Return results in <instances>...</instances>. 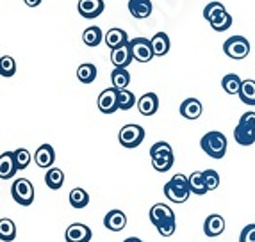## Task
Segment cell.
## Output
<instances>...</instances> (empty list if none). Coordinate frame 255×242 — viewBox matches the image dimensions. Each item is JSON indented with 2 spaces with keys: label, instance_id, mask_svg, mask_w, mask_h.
Instances as JSON below:
<instances>
[{
  "label": "cell",
  "instance_id": "cell-6",
  "mask_svg": "<svg viewBox=\"0 0 255 242\" xmlns=\"http://www.w3.org/2000/svg\"><path fill=\"white\" fill-rule=\"evenodd\" d=\"M11 196L18 205L29 207L34 201V185L27 178H18L11 187Z\"/></svg>",
  "mask_w": 255,
  "mask_h": 242
},
{
  "label": "cell",
  "instance_id": "cell-29",
  "mask_svg": "<svg viewBox=\"0 0 255 242\" xmlns=\"http://www.w3.org/2000/svg\"><path fill=\"white\" fill-rule=\"evenodd\" d=\"M189 194H191V192L180 191V189H177V187H175L171 182H166L164 183V196L170 201H173V203H184V201H187Z\"/></svg>",
  "mask_w": 255,
  "mask_h": 242
},
{
  "label": "cell",
  "instance_id": "cell-9",
  "mask_svg": "<svg viewBox=\"0 0 255 242\" xmlns=\"http://www.w3.org/2000/svg\"><path fill=\"white\" fill-rule=\"evenodd\" d=\"M106 9V4L104 0H79L77 2V11L82 18L86 20H93V18H98L104 13Z\"/></svg>",
  "mask_w": 255,
  "mask_h": 242
},
{
  "label": "cell",
  "instance_id": "cell-36",
  "mask_svg": "<svg viewBox=\"0 0 255 242\" xmlns=\"http://www.w3.org/2000/svg\"><path fill=\"white\" fill-rule=\"evenodd\" d=\"M14 159H16L18 171H21V169H25V167L30 164V159H32V155H30L29 150L18 148V150H14Z\"/></svg>",
  "mask_w": 255,
  "mask_h": 242
},
{
  "label": "cell",
  "instance_id": "cell-11",
  "mask_svg": "<svg viewBox=\"0 0 255 242\" xmlns=\"http://www.w3.org/2000/svg\"><path fill=\"white\" fill-rule=\"evenodd\" d=\"M66 242H90L91 241V230L90 226L81 225V223H73L66 230Z\"/></svg>",
  "mask_w": 255,
  "mask_h": 242
},
{
  "label": "cell",
  "instance_id": "cell-16",
  "mask_svg": "<svg viewBox=\"0 0 255 242\" xmlns=\"http://www.w3.org/2000/svg\"><path fill=\"white\" fill-rule=\"evenodd\" d=\"M225 232V219L220 214H211L204 223V234L207 237H218Z\"/></svg>",
  "mask_w": 255,
  "mask_h": 242
},
{
  "label": "cell",
  "instance_id": "cell-41",
  "mask_svg": "<svg viewBox=\"0 0 255 242\" xmlns=\"http://www.w3.org/2000/svg\"><path fill=\"white\" fill-rule=\"evenodd\" d=\"M23 2H25V4L29 5V7H38V5L41 4L43 0H23Z\"/></svg>",
  "mask_w": 255,
  "mask_h": 242
},
{
  "label": "cell",
  "instance_id": "cell-39",
  "mask_svg": "<svg viewBox=\"0 0 255 242\" xmlns=\"http://www.w3.org/2000/svg\"><path fill=\"white\" fill-rule=\"evenodd\" d=\"M157 230L162 237H171L175 234V230H177V219H170V221L162 223L161 226H157Z\"/></svg>",
  "mask_w": 255,
  "mask_h": 242
},
{
  "label": "cell",
  "instance_id": "cell-33",
  "mask_svg": "<svg viewBox=\"0 0 255 242\" xmlns=\"http://www.w3.org/2000/svg\"><path fill=\"white\" fill-rule=\"evenodd\" d=\"M134 105H136V96H134L132 91H128V89L118 91V107L122 111H128V109H132Z\"/></svg>",
  "mask_w": 255,
  "mask_h": 242
},
{
  "label": "cell",
  "instance_id": "cell-42",
  "mask_svg": "<svg viewBox=\"0 0 255 242\" xmlns=\"http://www.w3.org/2000/svg\"><path fill=\"white\" fill-rule=\"evenodd\" d=\"M124 242H143L141 239H137V237H128V239H125Z\"/></svg>",
  "mask_w": 255,
  "mask_h": 242
},
{
  "label": "cell",
  "instance_id": "cell-24",
  "mask_svg": "<svg viewBox=\"0 0 255 242\" xmlns=\"http://www.w3.org/2000/svg\"><path fill=\"white\" fill-rule=\"evenodd\" d=\"M111 82H113V87H116L118 91L127 89V85L130 84V73L125 68H115L111 73Z\"/></svg>",
  "mask_w": 255,
  "mask_h": 242
},
{
  "label": "cell",
  "instance_id": "cell-14",
  "mask_svg": "<svg viewBox=\"0 0 255 242\" xmlns=\"http://www.w3.org/2000/svg\"><path fill=\"white\" fill-rule=\"evenodd\" d=\"M104 226L111 232H122L127 226V216L122 210H109L104 217Z\"/></svg>",
  "mask_w": 255,
  "mask_h": 242
},
{
  "label": "cell",
  "instance_id": "cell-13",
  "mask_svg": "<svg viewBox=\"0 0 255 242\" xmlns=\"http://www.w3.org/2000/svg\"><path fill=\"white\" fill-rule=\"evenodd\" d=\"M134 61L132 57V50H130V45H124V47L115 48V50H111V63L115 64V68H125L127 70L128 64Z\"/></svg>",
  "mask_w": 255,
  "mask_h": 242
},
{
  "label": "cell",
  "instance_id": "cell-2",
  "mask_svg": "<svg viewBox=\"0 0 255 242\" xmlns=\"http://www.w3.org/2000/svg\"><path fill=\"white\" fill-rule=\"evenodd\" d=\"M227 137L223 132H207L200 139V146L211 159H223L227 153Z\"/></svg>",
  "mask_w": 255,
  "mask_h": 242
},
{
  "label": "cell",
  "instance_id": "cell-27",
  "mask_svg": "<svg viewBox=\"0 0 255 242\" xmlns=\"http://www.w3.org/2000/svg\"><path fill=\"white\" fill-rule=\"evenodd\" d=\"M68 200L73 208H84L90 203V194H88L84 189H81V187H75V189L70 191Z\"/></svg>",
  "mask_w": 255,
  "mask_h": 242
},
{
  "label": "cell",
  "instance_id": "cell-1",
  "mask_svg": "<svg viewBox=\"0 0 255 242\" xmlns=\"http://www.w3.org/2000/svg\"><path fill=\"white\" fill-rule=\"evenodd\" d=\"M150 159H152L153 169L159 171V173L170 171L175 162L173 150H171V146L168 145V143H164V141H159V143L152 145V148H150Z\"/></svg>",
  "mask_w": 255,
  "mask_h": 242
},
{
  "label": "cell",
  "instance_id": "cell-30",
  "mask_svg": "<svg viewBox=\"0 0 255 242\" xmlns=\"http://www.w3.org/2000/svg\"><path fill=\"white\" fill-rule=\"evenodd\" d=\"M189 191L198 196L207 192V187H205L204 182V171H195V173L189 174Z\"/></svg>",
  "mask_w": 255,
  "mask_h": 242
},
{
  "label": "cell",
  "instance_id": "cell-8",
  "mask_svg": "<svg viewBox=\"0 0 255 242\" xmlns=\"http://www.w3.org/2000/svg\"><path fill=\"white\" fill-rule=\"evenodd\" d=\"M98 109L102 114H113L120 109L118 107V89L116 87H107L98 96Z\"/></svg>",
  "mask_w": 255,
  "mask_h": 242
},
{
  "label": "cell",
  "instance_id": "cell-5",
  "mask_svg": "<svg viewBox=\"0 0 255 242\" xmlns=\"http://www.w3.org/2000/svg\"><path fill=\"white\" fill-rule=\"evenodd\" d=\"M223 52L230 59L241 61L250 54V41L245 36H232L223 43Z\"/></svg>",
  "mask_w": 255,
  "mask_h": 242
},
{
  "label": "cell",
  "instance_id": "cell-20",
  "mask_svg": "<svg viewBox=\"0 0 255 242\" xmlns=\"http://www.w3.org/2000/svg\"><path fill=\"white\" fill-rule=\"evenodd\" d=\"M104 41H106V45L111 48V50H115V48H120V47H124V45H127L130 39H128L127 32H125L124 29H118V27H115V29L107 30V34H106V38H104Z\"/></svg>",
  "mask_w": 255,
  "mask_h": 242
},
{
  "label": "cell",
  "instance_id": "cell-31",
  "mask_svg": "<svg viewBox=\"0 0 255 242\" xmlns=\"http://www.w3.org/2000/svg\"><path fill=\"white\" fill-rule=\"evenodd\" d=\"M14 237H16L14 223L11 219H7V217H2L0 219V239H2V242H11L14 241Z\"/></svg>",
  "mask_w": 255,
  "mask_h": 242
},
{
  "label": "cell",
  "instance_id": "cell-40",
  "mask_svg": "<svg viewBox=\"0 0 255 242\" xmlns=\"http://www.w3.org/2000/svg\"><path fill=\"white\" fill-rule=\"evenodd\" d=\"M239 242H255V225H248L243 228Z\"/></svg>",
  "mask_w": 255,
  "mask_h": 242
},
{
  "label": "cell",
  "instance_id": "cell-3",
  "mask_svg": "<svg viewBox=\"0 0 255 242\" xmlns=\"http://www.w3.org/2000/svg\"><path fill=\"white\" fill-rule=\"evenodd\" d=\"M234 139L241 146H252L255 143V112H245L234 128Z\"/></svg>",
  "mask_w": 255,
  "mask_h": 242
},
{
  "label": "cell",
  "instance_id": "cell-15",
  "mask_svg": "<svg viewBox=\"0 0 255 242\" xmlns=\"http://www.w3.org/2000/svg\"><path fill=\"white\" fill-rule=\"evenodd\" d=\"M202 111H204V107H202L200 100H196V98H186L180 103V116L186 119H191V121L200 118Z\"/></svg>",
  "mask_w": 255,
  "mask_h": 242
},
{
  "label": "cell",
  "instance_id": "cell-25",
  "mask_svg": "<svg viewBox=\"0 0 255 242\" xmlns=\"http://www.w3.org/2000/svg\"><path fill=\"white\" fill-rule=\"evenodd\" d=\"M238 96L243 103H247V105H255V81H252V79L243 81L241 91H239Z\"/></svg>",
  "mask_w": 255,
  "mask_h": 242
},
{
  "label": "cell",
  "instance_id": "cell-7",
  "mask_svg": "<svg viewBox=\"0 0 255 242\" xmlns=\"http://www.w3.org/2000/svg\"><path fill=\"white\" fill-rule=\"evenodd\" d=\"M128 45H130V50H132V57H134V61H137V63H150V61L153 59V48H152V43H150V39L146 38H134L128 41Z\"/></svg>",
  "mask_w": 255,
  "mask_h": 242
},
{
  "label": "cell",
  "instance_id": "cell-17",
  "mask_svg": "<svg viewBox=\"0 0 255 242\" xmlns=\"http://www.w3.org/2000/svg\"><path fill=\"white\" fill-rule=\"evenodd\" d=\"M159 109V96L155 93H145L137 100V111L143 116H153Z\"/></svg>",
  "mask_w": 255,
  "mask_h": 242
},
{
  "label": "cell",
  "instance_id": "cell-37",
  "mask_svg": "<svg viewBox=\"0 0 255 242\" xmlns=\"http://www.w3.org/2000/svg\"><path fill=\"white\" fill-rule=\"evenodd\" d=\"M204 182H205V187H207V191L218 189V187H220V174H218V171H214V169L204 171Z\"/></svg>",
  "mask_w": 255,
  "mask_h": 242
},
{
  "label": "cell",
  "instance_id": "cell-19",
  "mask_svg": "<svg viewBox=\"0 0 255 242\" xmlns=\"http://www.w3.org/2000/svg\"><path fill=\"white\" fill-rule=\"evenodd\" d=\"M152 2L150 0H128V11L136 20H145L152 14Z\"/></svg>",
  "mask_w": 255,
  "mask_h": 242
},
{
  "label": "cell",
  "instance_id": "cell-22",
  "mask_svg": "<svg viewBox=\"0 0 255 242\" xmlns=\"http://www.w3.org/2000/svg\"><path fill=\"white\" fill-rule=\"evenodd\" d=\"M104 38H106V34H104L102 29H100V27H97V25L88 27V29L82 32V41H84L86 45H88V47H91V48L98 47V45L104 41Z\"/></svg>",
  "mask_w": 255,
  "mask_h": 242
},
{
  "label": "cell",
  "instance_id": "cell-10",
  "mask_svg": "<svg viewBox=\"0 0 255 242\" xmlns=\"http://www.w3.org/2000/svg\"><path fill=\"white\" fill-rule=\"evenodd\" d=\"M148 217H150V223L157 228V226H161L162 223L170 221V219H175V214L168 205L155 203V205H152V208H150Z\"/></svg>",
  "mask_w": 255,
  "mask_h": 242
},
{
  "label": "cell",
  "instance_id": "cell-21",
  "mask_svg": "<svg viewBox=\"0 0 255 242\" xmlns=\"http://www.w3.org/2000/svg\"><path fill=\"white\" fill-rule=\"evenodd\" d=\"M150 43H152L153 56L155 57H164L170 52V36L166 34V32H157L150 39Z\"/></svg>",
  "mask_w": 255,
  "mask_h": 242
},
{
  "label": "cell",
  "instance_id": "cell-35",
  "mask_svg": "<svg viewBox=\"0 0 255 242\" xmlns=\"http://www.w3.org/2000/svg\"><path fill=\"white\" fill-rule=\"evenodd\" d=\"M16 73V63L11 56H2L0 59V75L4 77V79H9V77H13Z\"/></svg>",
  "mask_w": 255,
  "mask_h": 242
},
{
  "label": "cell",
  "instance_id": "cell-4",
  "mask_svg": "<svg viewBox=\"0 0 255 242\" xmlns=\"http://www.w3.org/2000/svg\"><path fill=\"white\" fill-rule=\"evenodd\" d=\"M143 139H145V130H143L141 125H134V123L125 125V127H122V130L118 134L120 145L128 150L137 148L143 143Z\"/></svg>",
  "mask_w": 255,
  "mask_h": 242
},
{
  "label": "cell",
  "instance_id": "cell-32",
  "mask_svg": "<svg viewBox=\"0 0 255 242\" xmlns=\"http://www.w3.org/2000/svg\"><path fill=\"white\" fill-rule=\"evenodd\" d=\"M211 27H213L216 32H225L227 29L232 27V14L230 13H221L220 16H216L213 21H211Z\"/></svg>",
  "mask_w": 255,
  "mask_h": 242
},
{
  "label": "cell",
  "instance_id": "cell-38",
  "mask_svg": "<svg viewBox=\"0 0 255 242\" xmlns=\"http://www.w3.org/2000/svg\"><path fill=\"white\" fill-rule=\"evenodd\" d=\"M170 182L173 183L177 189H180V191L191 192V191H189V176H186V174H180V173L173 174V178H171Z\"/></svg>",
  "mask_w": 255,
  "mask_h": 242
},
{
  "label": "cell",
  "instance_id": "cell-23",
  "mask_svg": "<svg viewBox=\"0 0 255 242\" xmlns=\"http://www.w3.org/2000/svg\"><path fill=\"white\" fill-rule=\"evenodd\" d=\"M241 85H243L241 77L236 75V73H227V75L221 79V87H223V91H225L227 94H239Z\"/></svg>",
  "mask_w": 255,
  "mask_h": 242
},
{
  "label": "cell",
  "instance_id": "cell-12",
  "mask_svg": "<svg viewBox=\"0 0 255 242\" xmlns=\"http://www.w3.org/2000/svg\"><path fill=\"white\" fill-rule=\"evenodd\" d=\"M18 171L16 159H14V152H4L0 155V178L9 180L13 178Z\"/></svg>",
  "mask_w": 255,
  "mask_h": 242
},
{
  "label": "cell",
  "instance_id": "cell-26",
  "mask_svg": "<svg viewBox=\"0 0 255 242\" xmlns=\"http://www.w3.org/2000/svg\"><path fill=\"white\" fill-rule=\"evenodd\" d=\"M45 183H47V187H50L52 191H57L64 183V173L59 167H50L45 174Z\"/></svg>",
  "mask_w": 255,
  "mask_h": 242
},
{
  "label": "cell",
  "instance_id": "cell-34",
  "mask_svg": "<svg viewBox=\"0 0 255 242\" xmlns=\"http://www.w3.org/2000/svg\"><path fill=\"white\" fill-rule=\"evenodd\" d=\"M227 9L221 2H209L207 5L204 7V18L211 23L216 16H220L221 13H225Z\"/></svg>",
  "mask_w": 255,
  "mask_h": 242
},
{
  "label": "cell",
  "instance_id": "cell-28",
  "mask_svg": "<svg viewBox=\"0 0 255 242\" xmlns=\"http://www.w3.org/2000/svg\"><path fill=\"white\" fill-rule=\"evenodd\" d=\"M77 79L82 82V84H91L97 79V66L91 63H84L77 68Z\"/></svg>",
  "mask_w": 255,
  "mask_h": 242
},
{
  "label": "cell",
  "instance_id": "cell-18",
  "mask_svg": "<svg viewBox=\"0 0 255 242\" xmlns=\"http://www.w3.org/2000/svg\"><path fill=\"white\" fill-rule=\"evenodd\" d=\"M55 161V152L50 145H41L34 153V162L43 169H50Z\"/></svg>",
  "mask_w": 255,
  "mask_h": 242
}]
</instances>
